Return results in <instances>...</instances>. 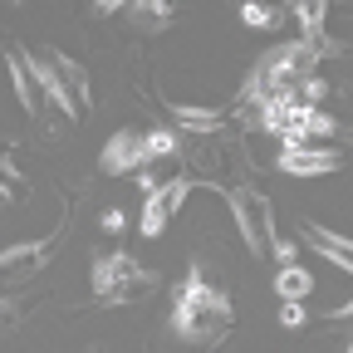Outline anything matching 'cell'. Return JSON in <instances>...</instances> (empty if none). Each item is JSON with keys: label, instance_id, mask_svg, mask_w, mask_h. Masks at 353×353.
<instances>
[{"label": "cell", "instance_id": "obj_3", "mask_svg": "<svg viewBox=\"0 0 353 353\" xmlns=\"http://www.w3.org/2000/svg\"><path fill=\"white\" fill-rule=\"evenodd\" d=\"M25 59H30V69H34L39 88H44V99L59 103L64 118H79V113L94 108V94H88L83 64H74V59L59 54V50H39V54H25Z\"/></svg>", "mask_w": 353, "mask_h": 353}, {"label": "cell", "instance_id": "obj_4", "mask_svg": "<svg viewBox=\"0 0 353 353\" xmlns=\"http://www.w3.org/2000/svg\"><path fill=\"white\" fill-rule=\"evenodd\" d=\"M148 290H157V275L148 265H138L128 250H103L94 260V294L103 304H128V299H138Z\"/></svg>", "mask_w": 353, "mask_h": 353}, {"label": "cell", "instance_id": "obj_6", "mask_svg": "<svg viewBox=\"0 0 353 353\" xmlns=\"http://www.w3.org/2000/svg\"><path fill=\"white\" fill-rule=\"evenodd\" d=\"M275 167L285 176H329L343 167V152L339 148H319V143H285Z\"/></svg>", "mask_w": 353, "mask_h": 353}, {"label": "cell", "instance_id": "obj_8", "mask_svg": "<svg viewBox=\"0 0 353 353\" xmlns=\"http://www.w3.org/2000/svg\"><path fill=\"white\" fill-rule=\"evenodd\" d=\"M99 167H103L108 176H118V172H143V167H148V138H143L138 128H123V132H113V138L103 143Z\"/></svg>", "mask_w": 353, "mask_h": 353}, {"label": "cell", "instance_id": "obj_11", "mask_svg": "<svg viewBox=\"0 0 353 353\" xmlns=\"http://www.w3.org/2000/svg\"><path fill=\"white\" fill-rule=\"evenodd\" d=\"M50 260V245H10V250H0V280H25V275H39V265Z\"/></svg>", "mask_w": 353, "mask_h": 353}, {"label": "cell", "instance_id": "obj_16", "mask_svg": "<svg viewBox=\"0 0 353 353\" xmlns=\"http://www.w3.org/2000/svg\"><path fill=\"white\" fill-rule=\"evenodd\" d=\"M25 192V176H20V167L0 152V196H20Z\"/></svg>", "mask_w": 353, "mask_h": 353}, {"label": "cell", "instance_id": "obj_9", "mask_svg": "<svg viewBox=\"0 0 353 353\" xmlns=\"http://www.w3.org/2000/svg\"><path fill=\"white\" fill-rule=\"evenodd\" d=\"M6 64H10V88H15L20 108H25L30 118H44V108H50V99H44V88H39V79H34L30 59H25L20 50H10V54H6Z\"/></svg>", "mask_w": 353, "mask_h": 353}, {"label": "cell", "instance_id": "obj_10", "mask_svg": "<svg viewBox=\"0 0 353 353\" xmlns=\"http://www.w3.org/2000/svg\"><path fill=\"white\" fill-rule=\"evenodd\" d=\"M304 245L309 250H319L324 260H334V270H353V245L339 236V231H329V226H314V221H304Z\"/></svg>", "mask_w": 353, "mask_h": 353}, {"label": "cell", "instance_id": "obj_19", "mask_svg": "<svg viewBox=\"0 0 353 353\" xmlns=\"http://www.w3.org/2000/svg\"><path fill=\"white\" fill-rule=\"evenodd\" d=\"M123 226H128L123 211H103V231H123Z\"/></svg>", "mask_w": 353, "mask_h": 353}, {"label": "cell", "instance_id": "obj_14", "mask_svg": "<svg viewBox=\"0 0 353 353\" xmlns=\"http://www.w3.org/2000/svg\"><path fill=\"white\" fill-rule=\"evenodd\" d=\"M294 15H299V30L309 44H319L324 39V10H329V0H290Z\"/></svg>", "mask_w": 353, "mask_h": 353}, {"label": "cell", "instance_id": "obj_2", "mask_svg": "<svg viewBox=\"0 0 353 353\" xmlns=\"http://www.w3.org/2000/svg\"><path fill=\"white\" fill-rule=\"evenodd\" d=\"M314 64H319V44L290 39V44L270 50V54L255 64L245 99H250V103H294L299 83H304V79H314Z\"/></svg>", "mask_w": 353, "mask_h": 353}, {"label": "cell", "instance_id": "obj_15", "mask_svg": "<svg viewBox=\"0 0 353 353\" xmlns=\"http://www.w3.org/2000/svg\"><path fill=\"white\" fill-rule=\"evenodd\" d=\"M143 138H148V162H162V157H176V152H182V143H176L172 128H148Z\"/></svg>", "mask_w": 353, "mask_h": 353}, {"label": "cell", "instance_id": "obj_5", "mask_svg": "<svg viewBox=\"0 0 353 353\" xmlns=\"http://www.w3.org/2000/svg\"><path fill=\"white\" fill-rule=\"evenodd\" d=\"M226 206L236 216V236L245 241V250L255 260H270V245H275V211L255 187H231L226 192Z\"/></svg>", "mask_w": 353, "mask_h": 353}, {"label": "cell", "instance_id": "obj_18", "mask_svg": "<svg viewBox=\"0 0 353 353\" xmlns=\"http://www.w3.org/2000/svg\"><path fill=\"white\" fill-rule=\"evenodd\" d=\"M280 324H285V329H299V324H304V304H299V299H285V304H280Z\"/></svg>", "mask_w": 353, "mask_h": 353}, {"label": "cell", "instance_id": "obj_1", "mask_svg": "<svg viewBox=\"0 0 353 353\" xmlns=\"http://www.w3.org/2000/svg\"><path fill=\"white\" fill-rule=\"evenodd\" d=\"M231 319H236L231 294L216 290L211 280L192 275V280L176 285V294H172V334L176 339H187V343H216L221 334L231 329Z\"/></svg>", "mask_w": 353, "mask_h": 353}, {"label": "cell", "instance_id": "obj_20", "mask_svg": "<svg viewBox=\"0 0 353 353\" xmlns=\"http://www.w3.org/2000/svg\"><path fill=\"white\" fill-rule=\"evenodd\" d=\"M94 6H99L103 15H113V10H128V6H132V0H94Z\"/></svg>", "mask_w": 353, "mask_h": 353}, {"label": "cell", "instance_id": "obj_17", "mask_svg": "<svg viewBox=\"0 0 353 353\" xmlns=\"http://www.w3.org/2000/svg\"><path fill=\"white\" fill-rule=\"evenodd\" d=\"M241 20H245L250 30H270V25H275V10H270V6H255V0H245V6H241Z\"/></svg>", "mask_w": 353, "mask_h": 353}, {"label": "cell", "instance_id": "obj_13", "mask_svg": "<svg viewBox=\"0 0 353 353\" xmlns=\"http://www.w3.org/2000/svg\"><path fill=\"white\" fill-rule=\"evenodd\" d=\"M172 118L182 123L187 132H216L221 123H226L221 108H192V103H172Z\"/></svg>", "mask_w": 353, "mask_h": 353}, {"label": "cell", "instance_id": "obj_7", "mask_svg": "<svg viewBox=\"0 0 353 353\" xmlns=\"http://www.w3.org/2000/svg\"><path fill=\"white\" fill-rule=\"evenodd\" d=\"M187 192H192L187 176H172V182H162V187H152V192H148V201H143V221H138L148 241H157V236L167 231V221H172L176 211H182Z\"/></svg>", "mask_w": 353, "mask_h": 353}, {"label": "cell", "instance_id": "obj_12", "mask_svg": "<svg viewBox=\"0 0 353 353\" xmlns=\"http://www.w3.org/2000/svg\"><path fill=\"white\" fill-rule=\"evenodd\" d=\"M275 294L280 299H309V294H314V275H309L304 270V265H280V275H275Z\"/></svg>", "mask_w": 353, "mask_h": 353}]
</instances>
